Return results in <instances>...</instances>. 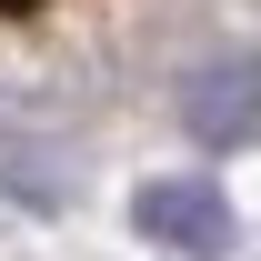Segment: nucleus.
<instances>
[{
    "label": "nucleus",
    "instance_id": "obj_2",
    "mask_svg": "<svg viewBox=\"0 0 261 261\" xmlns=\"http://www.w3.org/2000/svg\"><path fill=\"white\" fill-rule=\"evenodd\" d=\"M181 130L201 151H251L261 141V61L251 50H211L181 81Z\"/></svg>",
    "mask_w": 261,
    "mask_h": 261
},
{
    "label": "nucleus",
    "instance_id": "obj_3",
    "mask_svg": "<svg viewBox=\"0 0 261 261\" xmlns=\"http://www.w3.org/2000/svg\"><path fill=\"white\" fill-rule=\"evenodd\" d=\"M31 10H40V0H0V20H31Z\"/></svg>",
    "mask_w": 261,
    "mask_h": 261
},
{
    "label": "nucleus",
    "instance_id": "obj_1",
    "mask_svg": "<svg viewBox=\"0 0 261 261\" xmlns=\"http://www.w3.org/2000/svg\"><path fill=\"white\" fill-rule=\"evenodd\" d=\"M130 231L171 261H231L241 251V211L211 171H151L141 191H130Z\"/></svg>",
    "mask_w": 261,
    "mask_h": 261
}]
</instances>
